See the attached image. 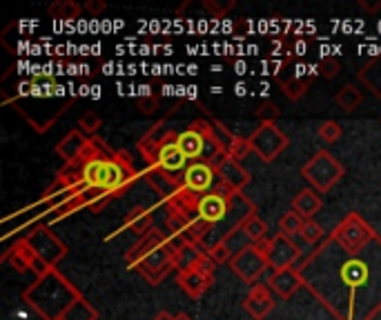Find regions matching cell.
Segmentation results:
<instances>
[{"mask_svg": "<svg viewBox=\"0 0 381 320\" xmlns=\"http://www.w3.org/2000/svg\"><path fill=\"white\" fill-rule=\"evenodd\" d=\"M281 116V109L275 103H261L256 107V118L261 122H275Z\"/></svg>", "mask_w": 381, "mask_h": 320, "instance_id": "35", "label": "cell"}, {"mask_svg": "<svg viewBox=\"0 0 381 320\" xmlns=\"http://www.w3.org/2000/svg\"><path fill=\"white\" fill-rule=\"evenodd\" d=\"M265 261H268V267L272 269V272L288 269V267H294L301 261V249L292 242V238H288L286 233L279 231L277 236H272Z\"/></svg>", "mask_w": 381, "mask_h": 320, "instance_id": "12", "label": "cell"}, {"mask_svg": "<svg viewBox=\"0 0 381 320\" xmlns=\"http://www.w3.org/2000/svg\"><path fill=\"white\" fill-rule=\"evenodd\" d=\"M301 236H303V240L308 242V245H317L319 242H324L328 236H326V229L319 225V223H314V220H305L303 223V229H301Z\"/></svg>", "mask_w": 381, "mask_h": 320, "instance_id": "28", "label": "cell"}, {"mask_svg": "<svg viewBox=\"0 0 381 320\" xmlns=\"http://www.w3.org/2000/svg\"><path fill=\"white\" fill-rule=\"evenodd\" d=\"M275 305L277 303H275V296H272V291H270V287L256 282L243 300V310L248 312L254 320H263L270 312L275 310Z\"/></svg>", "mask_w": 381, "mask_h": 320, "instance_id": "14", "label": "cell"}, {"mask_svg": "<svg viewBox=\"0 0 381 320\" xmlns=\"http://www.w3.org/2000/svg\"><path fill=\"white\" fill-rule=\"evenodd\" d=\"M101 125H103V120H101V116L98 114H94V112H88V114H83L81 118H78V129L85 133V136H94V133L101 129Z\"/></svg>", "mask_w": 381, "mask_h": 320, "instance_id": "31", "label": "cell"}, {"mask_svg": "<svg viewBox=\"0 0 381 320\" xmlns=\"http://www.w3.org/2000/svg\"><path fill=\"white\" fill-rule=\"evenodd\" d=\"M303 223H305V220L297 212H286L284 216L279 218V231L286 233L288 238H292V236H297V233H301Z\"/></svg>", "mask_w": 381, "mask_h": 320, "instance_id": "27", "label": "cell"}, {"mask_svg": "<svg viewBox=\"0 0 381 320\" xmlns=\"http://www.w3.org/2000/svg\"><path fill=\"white\" fill-rule=\"evenodd\" d=\"M174 254L176 245L172 236H167L161 229H152L125 252V263L132 269H137L150 285H161V280L172 269H176Z\"/></svg>", "mask_w": 381, "mask_h": 320, "instance_id": "3", "label": "cell"}, {"mask_svg": "<svg viewBox=\"0 0 381 320\" xmlns=\"http://www.w3.org/2000/svg\"><path fill=\"white\" fill-rule=\"evenodd\" d=\"M219 184L216 167L199 160V163H190V167L183 174V189H188L194 196H203L207 191H212Z\"/></svg>", "mask_w": 381, "mask_h": 320, "instance_id": "11", "label": "cell"}, {"mask_svg": "<svg viewBox=\"0 0 381 320\" xmlns=\"http://www.w3.org/2000/svg\"><path fill=\"white\" fill-rule=\"evenodd\" d=\"M339 71H341V60L339 58H335V56L321 58V63H319V76L333 80L335 76H339Z\"/></svg>", "mask_w": 381, "mask_h": 320, "instance_id": "33", "label": "cell"}, {"mask_svg": "<svg viewBox=\"0 0 381 320\" xmlns=\"http://www.w3.org/2000/svg\"><path fill=\"white\" fill-rule=\"evenodd\" d=\"M167 125H165V120H158L152 125V129L145 133V136L137 143L139 147V152L143 156V160L147 163V167L154 165V158H156V152H158V147H161L163 138H165V133H167Z\"/></svg>", "mask_w": 381, "mask_h": 320, "instance_id": "18", "label": "cell"}, {"mask_svg": "<svg viewBox=\"0 0 381 320\" xmlns=\"http://www.w3.org/2000/svg\"><path fill=\"white\" fill-rule=\"evenodd\" d=\"M83 9L88 11V14H92V16H98L101 11H105L107 9V5L105 3H101V0H88V3L83 5Z\"/></svg>", "mask_w": 381, "mask_h": 320, "instance_id": "37", "label": "cell"}, {"mask_svg": "<svg viewBox=\"0 0 381 320\" xmlns=\"http://www.w3.org/2000/svg\"><path fill=\"white\" fill-rule=\"evenodd\" d=\"M303 287L337 320H375L381 312V236L357 252L330 236L294 265Z\"/></svg>", "mask_w": 381, "mask_h": 320, "instance_id": "1", "label": "cell"}, {"mask_svg": "<svg viewBox=\"0 0 381 320\" xmlns=\"http://www.w3.org/2000/svg\"><path fill=\"white\" fill-rule=\"evenodd\" d=\"M150 167L161 169L169 176H183V174H186V169L190 167V160H188L186 154H183L181 145H179V131L167 129L165 138H163L161 147H158V152H156L154 165H150Z\"/></svg>", "mask_w": 381, "mask_h": 320, "instance_id": "8", "label": "cell"}, {"mask_svg": "<svg viewBox=\"0 0 381 320\" xmlns=\"http://www.w3.org/2000/svg\"><path fill=\"white\" fill-rule=\"evenodd\" d=\"M176 282L190 298H201L203 293L214 285V280L205 278L199 269H194V267L183 269V272H176Z\"/></svg>", "mask_w": 381, "mask_h": 320, "instance_id": "17", "label": "cell"}, {"mask_svg": "<svg viewBox=\"0 0 381 320\" xmlns=\"http://www.w3.org/2000/svg\"><path fill=\"white\" fill-rule=\"evenodd\" d=\"M161 107V98H158V94H150V96H141L139 101V112L143 116H152L156 114V109Z\"/></svg>", "mask_w": 381, "mask_h": 320, "instance_id": "36", "label": "cell"}, {"mask_svg": "<svg viewBox=\"0 0 381 320\" xmlns=\"http://www.w3.org/2000/svg\"><path fill=\"white\" fill-rule=\"evenodd\" d=\"M241 231L245 233V238L250 240V245L259 242L263 238H268V225L263 223V220L259 218V214H250L248 218L241 223Z\"/></svg>", "mask_w": 381, "mask_h": 320, "instance_id": "24", "label": "cell"}, {"mask_svg": "<svg viewBox=\"0 0 381 320\" xmlns=\"http://www.w3.org/2000/svg\"><path fill=\"white\" fill-rule=\"evenodd\" d=\"M207 256H210L216 265H223V263H230V261H232V256H235V254H232L228 245H226L223 240H221V242L212 245V247L207 249Z\"/></svg>", "mask_w": 381, "mask_h": 320, "instance_id": "34", "label": "cell"}, {"mask_svg": "<svg viewBox=\"0 0 381 320\" xmlns=\"http://www.w3.org/2000/svg\"><path fill=\"white\" fill-rule=\"evenodd\" d=\"M324 207V198L317 189L308 187L301 189L297 196L292 198V212H297L303 220H314V216L321 212Z\"/></svg>", "mask_w": 381, "mask_h": 320, "instance_id": "19", "label": "cell"}, {"mask_svg": "<svg viewBox=\"0 0 381 320\" xmlns=\"http://www.w3.org/2000/svg\"><path fill=\"white\" fill-rule=\"evenodd\" d=\"M83 11V5L74 3V0H58V3L47 7V14L52 18H60V20H76Z\"/></svg>", "mask_w": 381, "mask_h": 320, "instance_id": "25", "label": "cell"}, {"mask_svg": "<svg viewBox=\"0 0 381 320\" xmlns=\"http://www.w3.org/2000/svg\"><path fill=\"white\" fill-rule=\"evenodd\" d=\"M341 133H343V129L337 120H326L319 125V138L324 143H337L341 138Z\"/></svg>", "mask_w": 381, "mask_h": 320, "instance_id": "30", "label": "cell"}, {"mask_svg": "<svg viewBox=\"0 0 381 320\" xmlns=\"http://www.w3.org/2000/svg\"><path fill=\"white\" fill-rule=\"evenodd\" d=\"M60 320H98V312L85 298H78Z\"/></svg>", "mask_w": 381, "mask_h": 320, "instance_id": "26", "label": "cell"}, {"mask_svg": "<svg viewBox=\"0 0 381 320\" xmlns=\"http://www.w3.org/2000/svg\"><path fill=\"white\" fill-rule=\"evenodd\" d=\"M250 143H252V152L259 156L263 163L270 165V163H275V158L281 152L288 150L290 138L275 125V122H261V125L252 131Z\"/></svg>", "mask_w": 381, "mask_h": 320, "instance_id": "7", "label": "cell"}, {"mask_svg": "<svg viewBox=\"0 0 381 320\" xmlns=\"http://www.w3.org/2000/svg\"><path fill=\"white\" fill-rule=\"evenodd\" d=\"M216 176H219V182L228 184L230 189L235 191H243L245 187L250 184V171L245 169L239 160H232L230 156L223 158L221 163L216 165Z\"/></svg>", "mask_w": 381, "mask_h": 320, "instance_id": "13", "label": "cell"}, {"mask_svg": "<svg viewBox=\"0 0 381 320\" xmlns=\"http://www.w3.org/2000/svg\"><path fill=\"white\" fill-rule=\"evenodd\" d=\"M78 298H83L81 291L56 267L49 269L45 276L36 278L22 291V300L43 320H60Z\"/></svg>", "mask_w": 381, "mask_h": 320, "instance_id": "4", "label": "cell"}, {"mask_svg": "<svg viewBox=\"0 0 381 320\" xmlns=\"http://www.w3.org/2000/svg\"><path fill=\"white\" fill-rule=\"evenodd\" d=\"M176 316L174 314H169V312H158L156 316H154V320H174Z\"/></svg>", "mask_w": 381, "mask_h": 320, "instance_id": "38", "label": "cell"}, {"mask_svg": "<svg viewBox=\"0 0 381 320\" xmlns=\"http://www.w3.org/2000/svg\"><path fill=\"white\" fill-rule=\"evenodd\" d=\"M174 320H192V318H190L188 314H176V318H174Z\"/></svg>", "mask_w": 381, "mask_h": 320, "instance_id": "41", "label": "cell"}, {"mask_svg": "<svg viewBox=\"0 0 381 320\" xmlns=\"http://www.w3.org/2000/svg\"><path fill=\"white\" fill-rule=\"evenodd\" d=\"M90 140L92 138L85 136L81 129H71L67 136L56 145V154L63 158L65 163H71V160H76V158L83 156V152L88 150Z\"/></svg>", "mask_w": 381, "mask_h": 320, "instance_id": "20", "label": "cell"}, {"mask_svg": "<svg viewBox=\"0 0 381 320\" xmlns=\"http://www.w3.org/2000/svg\"><path fill=\"white\" fill-rule=\"evenodd\" d=\"M235 92H237V96H243V94H245V85H243V82H239Z\"/></svg>", "mask_w": 381, "mask_h": 320, "instance_id": "40", "label": "cell"}, {"mask_svg": "<svg viewBox=\"0 0 381 320\" xmlns=\"http://www.w3.org/2000/svg\"><path fill=\"white\" fill-rule=\"evenodd\" d=\"M3 261L14 267L18 274H25V272L34 274V267H36V263H39V256H36V252L32 249V245L22 236L3 254Z\"/></svg>", "mask_w": 381, "mask_h": 320, "instance_id": "15", "label": "cell"}, {"mask_svg": "<svg viewBox=\"0 0 381 320\" xmlns=\"http://www.w3.org/2000/svg\"><path fill=\"white\" fill-rule=\"evenodd\" d=\"M154 216H152V212L147 207H134L132 212L125 216V223H123V227H127L130 231H134L137 233L139 238H143L145 233H150L154 227Z\"/></svg>", "mask_w": 381, "mask_h": 320, "instance_id": "21", "label": "cell"}, {"mask_svg": "<svg viewBox=\"0 0 381 320\" xmlns=\"http://www.w3.org/2000/svg\"><path fill=\"white\" fill-rule=\"evenodd\" d=\"M335 103L337 107H341L346 114H352L354 109H359L361 103H363V94L357 85H343V87L335 94Z\"/></svg>", "mask_w": 381, "mask_h": 320, "instance_id": "23", "label": "cell"}, {"mask_svg": "<svg viewBox=\"0 0 381 320\" xmlns=\"http://www.w3.org/2000/svg\"><path fill=\"white\" fill-rule=\"evenodd\" d=\"M301 176L308 180L310 187L317 189L319 194H328L343 176H346V167L339 163L337 156L321 150L301 167Z\"/></svg>", "mask_w": 381, "mask_h": 320, "instance_id": "5", "label": "cell"}, {"mask_svg": "<svg viewBox=\"0 0 381 320\" xmlns=\"http://www.w3.org/2000/svg\"><path fill=\"white\" fill-rule=\"evenodd\" d=\"M330 236H333L343 249L357 252L361 247H366L370 240H375L379 233L370 225H368L357 212H350L333 231H330Z\"/></svg>", "mask_w": 381, "mask_h": 320, "instance_id": "6", "label": "cell"}, {"mask_svg": "<svg viewBox=\"0 0 381 320\" xmlns=\"http://www.w3.org/2000/svg\"><path fill=\"white\" fill-rule=\"evenodd\" d=\"M235 0H205L203 3V7H205V11L207 14H212L214 18H223L228 11H232L235 9Z\"/></svg>", "mask_w": 381, "mask_h": 320, "instance_id": "32", "label": "cell"}, {"mask_svg": "<svg viewBox=\"0 0 381 320\" xmlns=\"http://www.w3.org/2000/svg\"><path fill=\"white\" fill-rule=\"evenodd\" d=\"M74 163V160H71ZM81 165V189L78 191H98L107 194L116 201L118 196L125 194L134 180L139 178V169L127 152L109 150L107 143L101 138H92L88 150L81 158H76Z\"/></svg>", "mask_w": 381, "mask_h": 320, "instance_id": "2", "label": "cell"}, {"mask_svg": "<svg viewBox=\"0 0 381 320\" xmlns=\"http://www.w3.org/2000/svg\"><path fill=\"white\" fill-rule=\"evenodd\" d=\"M265 285L270 287V291L277 293L279 298H292L294 291L299 287H303V280H301V274L297 272L294 267H288V269H279L272 276L268 278Z\"/></svg>", "mask_w": 381, "mask_h": 320, "instance_id": "16", "label": "cell"}, {"mask_svg": "<svg viewBox=\"0 0 381 320\" xmlns=\"http://www.w3.org/2000/svg\"><path fill=\"white\" fill-rule=\"evenodd\" d=\"M25 240L32 245V249L36 252V256L43 258L49 267H54L60 258H65V254H67L65 242L45 225H36L32 231H27Z\"/></svg>", "mask_w": 381, "mask_h": 320, "instance_id": "9", "label": "cell"}, {"mask_svg": "<svg viewBox=\"0 0 381 320\" xmlns=\"http://www.w3.org/2000/svg\"><path fill=\"white\" fill-rule=\"evenodd\" d=\"M279 80V87H281V92H284L290 101H299V98H303L305 94H308V89L312 87V76H308V78H299L297 73H292V76H279L277 78Z\"/></svg>", "mask_w": 381, "mask_h": 320, "instance_id": "22", "label": "cell"}, {"mask_svg": "<svg viewBox=\"0 0 381 320\" xmlns=\"http://www.w3.org/2000/svg\"><path fill=\"white\" fill-rule=\"evenodd\" d=\"M305 49H308V45H305L303 41H299L297 47H294V52H297V56H303V54H305Z\"/></svg>", "mask_w": 381, "mask_h": 320, "instance_id": "39", "label": "cell"}, {"mask_svg": "<svg viewBox=\"0 0 381 320\" xmlns=\"http://www.w3.org/2000/svg\"><path fill=\"white\" fill-rule=\"evenodd\" d=\"M268 267V261L265 256L254 247V245H250V247L241 249L237 256H232L230 261V269L235 272L243 282H248V285H256V280L261 278V274L265 272Z\"/></svg>", "mask_w": 381, "mask_h": 320, "instance_id": "10", "label": "cell"}, {"mask_svg": "<svg viewBox=\"0 0 381 320\" xmlns=\"http://www.w3.org/2000/svg\"><path fill=\"white\" fill-rule=\"evenodd\" d=\"M252 154V143H250V138H243V136H235V140H232V145H230V150H228V156L232 158V160H245Z\"/></svg>", "mask_w": 381, "mask_h": 320, "instance_id": "29", "label": "cell"}]
</instances>
